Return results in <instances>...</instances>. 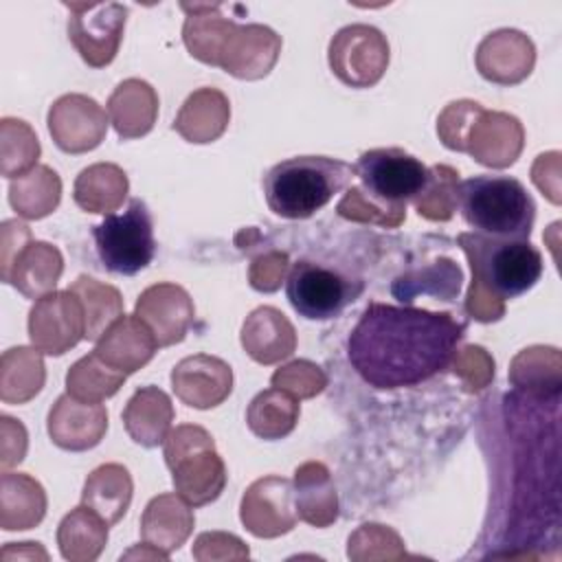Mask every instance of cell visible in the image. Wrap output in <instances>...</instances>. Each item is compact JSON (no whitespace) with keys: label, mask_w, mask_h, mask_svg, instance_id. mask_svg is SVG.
I'll use <instances>...</instances> for the list:
<instances>
[{"label":"cell","mask_w":562,"mask_h":562,"mask_svg":"<svg viewBox=\"0 0 562 562\" xmlns=\"http://www.w3.org/2000/svg\"><path fill=\"white\" fill-rule=\"evenodd\" d=\"M463 331L448 312L369 303L349 334L347 356L375 389L413 386L448 367Z\"/></svg>","instance_id":"obj_1"},{"label":"cell","mask_w":562,"mask_h":562,"mask_svg":"<svg viewBox=\"0 0 562 562\" xmlns=\"http://www.w3.org/2000/svg\"><path fill=\"white\" fill-rule=\"evenodd\" d=\"M459 244L472 268L465 310L476 321H498L505 312L503 301L525 294L542 277V255L529 239L461 233Z\"/></svg>","instance_id":"obj_2"},{"label":"cell","mask_w":562,"mask_h":562,"mask_svg":"<svg viewBox=\"0 0 562 562\" xmlns=\"http://www.w3.org/2000/svg\"><path fill=\"white\" fill-rule=\"evenodd\" d=\"M353 165L327 156H296L277 162L263 178L270 211L285 220H305L321 211L351 178Z\"/></svg>","instance_id":"obj_3"},{"label":"cell","mask_w":562,"mask_h":562,"mask_svg":"<svg viewBox=\"0 0 562 562\" xmlns=\"http://www.w3.org/2000/svg\"><path fill=\"white\" fill-rule=\"evenodd\" d=\"M457 204L472 233L494 239H529L536 204L509 176H474L459 184Z\"/></svg>","instance_id":"obj_4"},{"label":"cell","mask_w":562,"mask_h":562,"mask_svg":"<svg viewBox=\"0 0 562 562\" xmlns=\"http://www.w3.org/2000/svg\"><path fill=\"white\" fill-rule=\"evenodd\" d=\"M446 147L468 151L487 167H509L522 149V125L505 112H487L476 101L450 103L437 123Z\"/></svg>","instance_id":"obj_5"},{"label":"cell","mask_w":562,"mask_h":562,"mask_svg":"<svg viewBox=\"0 0 562 562\" xmlns=\"http://www.w3.org/2000/svg\"><path fill=\"white\" fill-rule=\"evenodd\" d=\"M165 461L173 472L180 496L193 505L215 501L226 485V468L215 452L213 437L200 426H178L165 439Z\"/></svg>","instance_id":"obj_6"},{"label":"cell","mask_w":562,"mask_h":562,"mask_svg":"<svg viewBox=\"0 0 562 562\" xmlns=\"http://www.w3.org/2000/svg\"><path fill=\"white\" fill-rule=\"evenodd\" d=\"M362 182V193L393 213H404L408 200H415L428 184L430 169L400 147H380L362 151L353 165Z\"/></svg>","instance_id":"obj_7"},{"label":"cell","mask_w":562,"mask_h":562,"mask_svg":"<svg viewBox=\"0 0 562 562\" xmlns=\"http://www.w3.org/2000/svg\"><path fill=\"white\" fill-rule=\"evenodd\" d=\"M99 259L110 272L132 277L147 268L156 252L154 220L147 204L130 200L123 213H108L92 231Z\"/></svg>","instance_id":"obj_8"},{"label":"cell","mask_w":562,"mask_h":562,"mask_svg":"<svg viewBox=\"0 0 562 562\" xmlns=\"http://www.w3.org/2000/svg\"><path fill=\"white\" fill-rule=\"evenodd\" d=\"M362 292L360 281H351L338 270L301 259L290 268L285 294L290 305L310 321L338 316Z\"/></svg>","instance_id":"obj_9"},{"label":"cell","mask_w":562,"mask_h":562,"mask_svg":"<svg viewBox=\"0 0 562 562\" xmlns=\"http://www.w3.org/2000/svg\"><path fill=\"white\" fill-rule=\"evenodd\" d=\"M389 64L386 37L369 24L340 29L329 42V66L334 75L351 88L378 83Z\"/></svg>","instance_id":"obj_10"},{"label":"cell","mask_w":562,"mask_h":562,"mask_svg":"<svg viewBox=\"0 0 562 562\" xmlns=\"http://www.w3.org/2000/svg\"><path fill=\"white\" fill-rule=\"evenodd\" d=\"M64 7L70 11L68 37L81 59L92 68L108 66L116 57L127 9L119 2H64Z\"/></svg>","instance_id":"obj_11"},{"label":"cell","mask_w":562,"mask_h":562,"mask_svg":"<svg viewBox=\"0 0 562 562\" xmlns=\"http://www.w3.org/2000/svg\"><path fill=\"white\" fill-rule=\"evenodd\" d=\"M29 336L33 345L50 356H61L86 338V312L81 299L66 292L44 294L31 310Z\"/></svg>","instance_id":"obj_12"},{"label":"cell","mask_w":562,"mask_h":562,"mask_svg":"<svg viewBox=\"0 0 562 562\" xmlns=\"http://www.w3.org/2000/svg\"><path fill=\"white\" fill-rule=\"evenodd\" d=\"M292 483L281 476L255 481L241 498V522L257 538H277L296 525Z\"/></svg>","instance_id":"obj_13"},{"label":"cell","mask_w":562,"mask_h":562,"mask_svg":"<svg viewBox=\"0 0 562 562\" xmlns=\"http://www.w3.org/2000/svg\"><path fill=\"white\" fill-rule=\"evenodd\" d=\"M48 130L57 147L68 154L94 149L108 130L103 108L83 94H66L57 99L48 112Z\"/></svg>","instance_id":"obj_14"},{"label":"cell","mask_w":562,"mask_h":562,"mask_svg":"<svg viewBox=\"0 0 562 562\" xmlns=\"http://www.w3.org/2000/svg\"><path fill=\"white\" fill-rule=\"evenodd\" d=\"M154 334L158 347L180 342L193 321V303L176 283H158L147 288L134 312Z\"/></svg>","instance_id":"obj_15"},{"label":"cell","mask_w":562,"mask_h":562,"mask_svg":"<svg viewBox=\"0 0 562 562\" xmlns=\"http://www.w3.org/2000/svg\"><path fill=\"white\" fill-rule=\"evenodd\" d=\"M171 382L176 395L187 406L213 408L228 397L233 389V373L224 360L198 353L173 367Z\"/></svg>","instance_id":"obj_16"},{"label":"cell","mask_w":562,"mask_h":562,"mask_svg":"<svg viewBox=\"0 0 562 562\" xmlns=\"http://www.w3.org/2000/svg\"><path fill=\"white\" fill-rule=\"evenodd\" d=\"M108 428V413L99 402L61 395L48 415V432L64 450H88L97 446Z\"/></svg>","instance_id":"obj_17"},{"label":"cell","mask_w":562,"mask_h":562,"mask_svg":"<svg viewBox=\"0 0 562 562\" xmlns=\"http://www.w3.org/2000/svg\"><path fill=\"white\" fill-rule=\"evenodd\" d=\"M281 50V40L274 31L259 24L233 26L220 66L239 79H259L270 72Z\"/></svg>","instance_id":"obj_18"},{"label":"cell","mask_w":562,"mask_h":562,"mask_svg":"<svg viewBox=\"0 0 562 562\" xmlns=\"http://www.w3.org/2000/svg\"><path fill=\"white\" fill-rule=\"evenodd\" d=\"M533 61L536 50L531 40L512 29L490 33L476 50L479 72L485 79L503 86L522 81L531 72Z\"/></svg>","instance_id":"obj_19"},{"label":"cell","mask_w":562,"mask_h":562,"mask_svg":"<svg viewBox=\"0 0 562 562\" xmlns=\"http://www.w3.org/2000/svg\"><path fill=\"white\" fill-rule=\"evenodd\" d=\"M156 347L158 342L151 329L136 314H123L99 338L94 353L112 369L132 373L151 360Z\"/></svg>","instance_id":"obj_20"},{"label":"cell","mask_w":562,"mask_h":562,"mask_svg":"<svg viewBox=\"0 0 562 562\" xmlns=\"http://www.w3.org/2000/svg\"><path fill=\"white\" fill-rule=\"evenodd\" d=\"M241 345L248 356L261 364L288 358L296 347L292 323L277 307H257L241 327Z\"/></svg>","instance_id":"obj_21"},{"label":"cell","mask_w":562,"mask_h":562,"mask_svg":"<svg viewBox=\"0 0 562 562\" xmlns=\"http://www.w3.org/2000/svg\"><path fill=\"white\" fill-rule=\"evenodd\" d=\"M193 529V512L176 494H160L149 501L140 518V538L169 555L180 549Z\"/></svg>","instance_id":"obj_22"},{"label":"cell","mask_w":562,"mask_h":562,"mask_svg":"<svg viewBox=\"0 0 562 562\" xmlns=\"http://www.w3.org/2000/svg\"><path fill=\"white\" fill-rule=\"evenodd\" d=\"M108 112L121 138H138L145 136L156 123L158 97L147 81L127 79L112 92Z\"/></svg>","instance_id":"obj_23"},{"label":"cell","mask_w":562,"mask_h":562,"mask_svg":"<svg viewBox=\"0 0 562 562\" xmlns=\"http://www.w3.org/2000/svg\"><path fill=\"white\" fill-rule=\"evenodd\" d=\"M294 507L296 516L314 527H327L338 516V496L329 470L310 461L294 472Z\"/></svg>","instance_id":"obj_24"},{"label":"cell","mask_w":562,"mask_h":562,"mask_svg":"<svg viewBox=\"0 0 562 562\" xmlns=\"http://www.w3.org/2000/svg\"><path fill=\"white\" fill-rule=\"evenodd\" d=\"M171 422H173L171 402L167 393H162L156 386L138 389L130 397L123 411V424L130 437L145 448H154L162 443L167 439Z\"/></svg>","instance_id":"obj_25"},{"label":"cell","mask_w":562,"mask_h":562,"mask_svg":"<svg viewBox=\"0 0 562 562\" xmlns=\"http://www.w3.org/2000/svg\"><path fill=\"white\" fill-rule=\"evenodd\" d=\"M231 119L228 99L215 88L193 92L176 116L173 130L189 143H211L226 130Z\"/></svg>","instance_id":"obj_26"},{"label":"cell","mask_w":562,"mask_h":562,"mask_svg":"<svg viewBox=\"0 0 562 562\" xmlns=\"http://www.w3.org/2000/svg\"><path fill=\"white\" fill-rule=\"evenodd\" d=\"M130 501L132 479L127 468L119 463H105L86 479L81 503L97 512L108 525H114L125 516Z\"/></svg>","instance_id":"obj_27"},{"label":"cell","mask_w":562,"mask_h":562,"mask_svg":"<svg viewBox=\"0 0 562 562\" xmlns=\"http://www.w3.org/2000/svg\"><path fill=\"white\" fill-rule=\"evenodd\" d=\"M59 551L66 560L90 562L97 560L108 542V522L88 505L72 509L57 529Z\"/></svg>","instance_id":"obj_28"},{"label":"cell","mask_w":562,"mask_h":562,"mask_svg":"<svg viewBox=\"0 0 562 562\" xmlns=\"http://www.w3.org/2000/svg\"><path fill=\"white\" fill-rule=\"evenodd\" d=\"M127 195V176L112 162H97L75 180V202L90 213L114 211Z\"/></svg>","instance_id":"obj_29"},{"label":"cell","mask_w":562,"mask_h":562,"mask_svg":"<svg viewBox=\"0 0 562 562\" xmlns=\"http://www.w3.org/2000/svg\"><path fill=\"white\" fill-rule=\"evenodd\" d=\"M46 496L37 481L26 474L2 476V529H31L44 518Z\"/></svg>","instance_id":"obj_30"},{"label":"cell","mask_w":562,"mask_h":562,"mask_svg":"<svg viewBox=\"0 0 562 562\" xmlns=\"http://www.w3.org/2000/svg\"><path fill=\"white\" fill-rule=\"evenodd\" d=\"M15 263V277L11 283L31 299L53 290L64 268L59 250L46 241H33L24 246Z\"/></svg>","instance_id":"obj_31"},{"label":"cell","mask_w":562,"mask_h":562,"mask_svg":"<svg viewBox=\"0 0 562 562\" xmlns=\"http://www.w3.org/2000/svg\"><path fill=\"white\" fill-rule=\"evenodd\" d=\"M299 402L283 389L261 391L248 406L246 422L257 437L281 439L296 426Z\"/></svg>","instance_id":"obj_32"},{"label":"cell","mask_w":562,"mask_h":562,"mask_svg":"<svg viewBox=\"0 0 562 562\" xmlns=\"http://www.w3.org/2000/svg\"><path fill=\"white\" fill-rule=\"evenodd\" d=\"M70 292H75L81 303H83V312H86V338L88 340H99L105 329L119 318L123 316V301L116 288L99 283L92 277L81 274L70 288Z\"/></svg>","instance_id":"obj_33"},{"label":"cell","mask_w":562,"mask_h":562,"mask_svg":"<svg viewBox=\"0 0 562 562\" xmlns=\"http://www.w3.org/2000/svg\"><path fill=\"white\" fill-rule=\"evenodd\" d=\"M59 193H61V182L57 173L50 171L48 167H35L29 173H22L18 182L11 184L9 198L13 209L20 215L29 220H37L48 215L57 206Z\"/></svg>","instance_id":"obj_34"},{"label":"cell","mask_w":562,"mask_h":562,"mask_svg":"<svg viewBox=\"0 0 562 562\" xmlns=\"http://www.w3.org/2000/svg\"><path fill=\"white\" fill-rule=\"evenodd\" d=\"M125 375L127 373L112 369L92 351L70 367L66 384L72 397L83 402H101L119 391V386L125 382Z\"/></svg>","instance_id":"obj_35"},{"label":"cell","mask_w":562,"mask_h":562,"mask_svg":"<svg viewBox=\"0 0 562 562\" xmlns=\"http://www.w3.org/2000/svg\"><path fill=\"white\" fill-rule=\"evenodd\" d=\"M457 171L446 165H435L428 176L426 189L413 200L419 215L428 220H450L457 209Z\"/></svg>","instance_id":"obj_36"},{"label":"cell","mask_w":562,"mask_h":562,"mask_svg":"<svg viewBox=\"0 0 562 562\" xmlns=\"http://www.w3.org/2000/svg\"><path fill=\"white\" fill-rule=\"evenodd\" d=\"M454 261L450 259H439L432 266L419 270V272H411L404 277H397L393 283V294L402 301H413V296H417L419 292H430L443 301H450L454 294H459L457 285H448V283H437V277H441Z\"/></svg>","instance_id":"obj_37"},{"label":"cell","mask_w":562,"mask_h":562,"mask_svg":"<svg viewBox=\"0 0 562 562\" xmlns=\"http://www.w3.org/2000/svg\"><path fill=\"white\" fill-rule=\"evenodd\" d=\"M44 384V362L37 349L22 347V371L15 375H2V400L4 402H26Z\"/></svg>","instance_id":"obj_38"},{"label":"cell","mask_w":562,"mask_h":562,"mask_svg":"<svg viewBox=\"0 0 562 562\" xmlns=\"http://www.w3.org/2000/svg\"><path fill=\"white\" fill-rule=\"evenodd\" d=\"M325 384H327V378L321 371V367H316L307 360L290 362V364L281 367L279 371H274V375H272L274 389H283L299 397H312V395L321 393L325 389Z\"/></svg>","instance_id":"obj_39"},{"label":"cell","mask_w":562,"mask_h":562,"mask_svg":"<svg viewBox=\"0 0 562 562\" xmlns=\"http://www.w3.org/2000/svg\"><path fill=\"white\" fill-rule=\"evenodd\" d=\"M338 215H342L347 220H362V222L371 220V222H380L386 226H397L404 220V213L386 211L384 206L369 200L360 187H351L347 191V195L338 204Z\"/></svg>","instance_id":"obj_40"},{"label":"cell","mask_w":562,"mask_h":562,"mask_svg":"<svg viewBox=\"0 0 562 562\" xmlns=\"http://www.w3.org/2000/svg\"><path fill=\"white\" fill-rule=\"evenodd\" d=\"M193 555L198 560H226V558H248V547L231 533L213 531V533H202L195 540Z\"/></svg>","instance_id":"obj_41"},{"label":"cell","mask_w":562,"mask_h":562,"mask_svg":"<svg viewBox=\"0 0 562 562\" xmlns=\"http://www.w3.org/2000/svg\"><path fill=\"white\" fill-rule=\"evenodd\" d=\"M288 270L285 252H270L259 257L250 268V285L261 292H272L281 285V279Z\"/></svg>","instance_id":"obj_42"}]
</instances>
